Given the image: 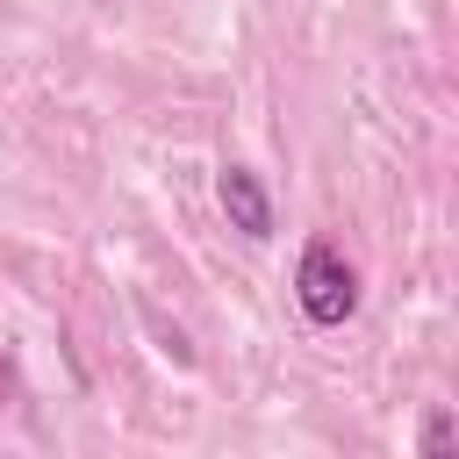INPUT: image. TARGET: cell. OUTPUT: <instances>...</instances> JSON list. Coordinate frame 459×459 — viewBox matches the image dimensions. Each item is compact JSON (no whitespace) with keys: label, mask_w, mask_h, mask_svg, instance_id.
Returning a JSON list of instances; mask_svg holds the SVG:
<instances>
[{"label":"cell","mask_w":459,"mask_h":459,"mask_svg":"<svg viewBox=\"0 0 459 459\" xmlns=\"http://www.w3.org/2000/svg\"><path fill=\"white\" fill-rule=\"evenodd\" d=\"M215 201H222L230 230H244V237H273V194H265V179H258L251 165H222V172H215Z\"/></svg>","instance_id":"cell-2"},{"label":"cell","mask_w":459,"mask_h":459,"mask_svg":"<svg viewBox=\"0 0 459 459\" xmlns=\"http://www.w3.org/2000/svg\"><path fill=\"white\" fill-rule=\"evenodd\" d=\"M416 452H459V423H452V416H423Z\"/></svg>","instance_id":"cell-3"},{"label":"cell","mask_w":459,"mask_h":459,"mask_svg":"<svg viewBox=\"0 0 459 459\" xmlns=\"http://www.w3.org/2000/svg\"><path fill=\"white\" fill-rule=\"evenodd\" d=\"M294 301H301V316H308L316 330H337V323H351V316H359V273H351V258H344L330 237L301 244Z\"/></svg>","instance_id":"cell-1"}]
</instances>
